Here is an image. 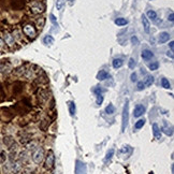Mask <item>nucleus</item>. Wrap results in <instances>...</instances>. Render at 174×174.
<instances>
[{
	"label": "nucleus",
	"mask_w": 174,
	"mask_h": 174,
	"mask_svg": "<svg viewBox=\"0 0 174 174\" xmlns=\"http://www.w3.org/2000/svg\"><path fill=\"white\" fill-rule=\"evenodd\" d=\"M129 121V101L126 100L124 105V110H123V118H121V131L124 132L128 126Z\"/></svg>",
	"instance_id": "f257e3e1"
},
{
	"label": "nucleus",
	"mask_w": 174,
	"mask_h": 174,
	"mask_svg": "<svg viewBox=\"0 0 174 174\" xmlns=\"http://www.w3.org/2000/svg\"><path fill=\"white\" fill-rule=\"evenodd\" d=\"M75 174H87V167L86 164L80 160H76L75 164Z\"/></svg>",
	"instance_id": "f03ea898"
},
{
	"label": "nucleus",
	"mask_w": 174,
	"mask_h": 174,
	"mask_svg": "<svg viewBox=\"0 0 174 174\" xmlns=\"http://www.w3.org/2000/svg\"><path fill=\"white\" fill-rule=\"evenodd\" d=\"M23 30H24V33H25L26 36L30 37V38H35V37H36V33H37L36 29H35V27L32 25H30V24L24 26V29H23Z\"/></svg>",
	"instance_id": "7ed1b4c3"
},
{
	"label": "nucleus",
	"mask_w": 174,
	"mask_h": 174,
	"mask_svg": "<svg viewBox=\"0 0 174 174\" xmlns=\"http://www.w3.org/2000/svg\"><path fill=\"white\" fill-rule=\"evenodd\" d=\"M54 164H55V156H54L53 152H50L47 157H46V161H45V168L46 169H53Z\"/></svg>",
	"instance_id": "20e7f679"
},
{
	"label": "nucleus",
	"mask_w": 174,
	"mask_h": 174,
	"mask_svg": "<svg viewBox=\"0 0 174 174\" xmlns=\"http://www.w3.org/2000/svg\"><path fill=\"white\" fill-rule=\"evenodd\" d=\"M43 149L42 148H38L35 152V154H33V156H32V159H33V161L36 162V164H40L41 161L43 160Z\"/></svg>",
	"instance_id": "39448f33"
},
{
	"label": "nucleus",
	"mask_w": 174,
	"mask_h": 174,
	"mask_svg": "<svg viewBox=\"0 0 174 174\" xmlns=\"http://www.w3.org/2000/svg\"><path fill=\"white\" fill-rule=\"evenodd\" d=\"M30 11H31L33 14H39V13H42L43 12V6L39 2H35L30 7Z\"/></svg>",
	"instance_id": "423d86ee"
},
{
	"label": "nucleus",
	"mask_w": 174,
	"mask_h": 174,
	"mask_svg": "<svg viewBox=\"0 0 174 174\" xmlns=\"http://www.w3.org/2000/svg\"><path fill=\"white\" fill-rule=\"evenodd\" d=\"M144 113H145V107H143L142 104H138V105L134 107L133 116H134V117H140V116H142Z\"/></svg>",
	"instance_id": "0eeeda50"
},
{
	"label": "nucleus",
	"mask_w": 174,
	"mask_h": 174,
	"mask_svg": "<svg viewBox=\"0 0 174 174\" xmlns=\"http://www.w3.org/2000/svg\"><path fill=\"white\" fill-rule=\"evenodd\" d=\"M11 7L14 10H19L24 7V1L23 0H11Z\"/></svg>",
	"instance_id": "6e6552de"
},
{
	"label": "nucleus",
	"mask_w": 174,
	"mask_h": 174,
	"mask_svg": "<svg viewBox=\"0 0 174 174\" xmlns=\"http://www.w3.org/2000/svg\"><path fill=\"white\" fill-rule=\"evenodd\" d=\"M3 39L9 46H13L15 44V40L13 38V36H11L10 33H8V32H6L3 35Z\"/></svg>",
	"instance_id": "1a4fd4ad"
},
{
	"label": "nucleus",
	"mask_w": 174,
	"mask_h": 174,
	"mask_svg": "<svg viewBox=\"0 0 174 174\" xmlns=\"http://www.w3.org/2000/svg\"><path fill=\"white\" fill-rule=\"evenodd\" d=\"M142 23H143V27H144V30H145V32H147V33H148L149 29H150V24H149L148 18L146 17L145 15H142Z\"/></svg>",
	"instance_id": "9d476101"
},
{
	"label": "nucleus",
	"mask_w": 174,
	"mask_h": 174,
	"mask_svg": "<svg viewBox=\"0 0 174 174\" xmlns=\"http://www.w3.org/2000/svg\"><path fill=\"white\" fill-rule=\"evenodd\" d=\"M153 133L156 139H158V140L161 139V132H160V129L157 124H153Z\"/></svg>",
	"instance_id": "9b49d317"
},
{
	"label": "nucleus",
	"mask_w": 174,
	"mask_h": 174,
	"mask_svg": "<svg viewBox=\"0 0 174 174\" xmlns=\"http://www.w3.org/2000/svg\"><path fill=\"white\" fill-rule=\"evenodd\" d=\"M169 39H170V35H169L168 32H161V33L159 35V42L160 43L167 42V41H169Z\"/></svg>",
	"instance_id": "f8f14e48"
},
{
	"label": "nucleus",
	"mask_w": 174,
	"mask_h": 174,
	"mask_svg": "<svg viewBox=\"0 0 174 174\" xmlns=\"http://www.w3.org/2000/svg\"><path fill=\"white\" fill-rule=\"evenodd\" d=\"M154 56L153 52H150V51L148 50H144L142 52V58L143 59H145V60H148V59H150L152 57Z\"/></svg>",
	"instance_id": "ddd939ff"
},
{
	"label": "nucleus",
	"mask_w": 174,
	"mask_h": 174,
	"mask_svg": "<svg viewBox=\"0 0 174 174\" xmlns=\"http://www.w3.org/2000/svg\"><path fill=\"white\" fill-rule=\"evenodd\" d=\"M123 64H124V61H123V59H121V58H115L113 60V67L115 68V69L121 68Z\"/></svg>",
	"instance_id": "4468645a"
},
{
	"label": "nucleus",
	"mask_w": 174,
	"mask_h": 174,
	"mask_svg": "<svg viewBox=\"0 0 174 174\" xmlns=\"http://www.w3.org/2000/svg\"><path fill=\"white\" fill-rule=\"evenodd\" d=\"M107 78V72L104 71V70H101L97 74V80H99V81H103V80H105Z\"/></svg>",
	"instance_id": "2eb2a0df"
},
{
	"label": "nucleus",
	"mask_w": 174,
	"mask_h": 174,
	"mask_svg": "<svg viewBox=\"0 0 174 174\" xmlns=\"http://www.w3.org/2000/svg\"><path fill=\"white\" fill-rule=\"evenodd\" d=\"M43 42L46 45H52V44H54V38L52 36H45L43 39Z\"/></svg>",
	"instance_id": "dca6fc26"
},
{
	"label": "nucleus",
	"mask_w": 174,
	"mask_h": 174,
	"mask_svg": "<svg viewBox=\"0 0 174 174\" xmlns=\"http://www.w3.org/2000/svg\"><path fill=\"white\" fill-rule=\"evenodd\" d=\"M115 24H116L117 26H125L128 24V21L125 19V18L119 17V18H116V19H115Z\"/></svg>",
	"instance_id": "f3484780"
},
{
	"label": "nucleus",
	"mask_w": 174,
	"mask_h": 174,
	"mask_svg": "<svg viewBox=\"0 0 174 174\" xmlns=\"http://www.w3.org/2000/svg\"><path fill=\"white\" fill-rule=\"evenodd\" d=\"M147 18L152 19V21H156L157 13L155 12V11H153V10H149L148 12H147Z\"/></svg>",
	"instance_id": "a211bd4d"
},
{
	"label": "nucleus",
	"mask_w": 174,
	"mask_h": 174,
	"mask_svg": "<svg viewBox=\"0 0 174 174\" xmlns=\"http://www.w3.org/2000/svg\"><path fill=\"white\" fill-rule=\"evenodd\" d=\"M69 112H70L71 116H74L75 115V103L72 102V101L69 102Z\"/></svg>",
	"instance_id": "6ab92c4d"
},
{
	"label": "nucleus",
	"mask_w": 174,
	"mask_h": 174,
	"mask_svg": "<svg viewBox=\"0 0 174 174\" xmlns=\"http://www.w3.org/2000/svg\"><path fill=\"white\" fill-rule=\"evenodd\" d=\"M144 124H145V119H139V121L135 123L134 128L137 129V130H139V129H141L143 126H144Z\"/></svg>",
	"instance_id": "aec40b11"
},
{
	"label": "nucleus",
	"mask_w": 174,
	"mask_h": 174,
	"mask_svg": "<svg viewBox=\"0 0 174 174\" xmlns=\"http://www.w3.org/2000/svg\"><path fill=\"white\" fill-rule=\"evenodd\" d=\"M64 1H66V0H56L57 10L62 11V9H64Z\"/></svg>",
	"instance_id": "412c9836"
},
{
	"label": "nucleus",
	"mask_w": 174,
	"mask_h": 174,
	"mask_svg": "<svg viewBox=\"0 0 174 174\" xmlns=\"http://www.w3.org/2000/svg\"><path fill=\"white\" fill-rule=\"evenodd\" d=\"M154 83V78L150 76V75H147L145 78V82H144V85L146 86H152V84Z\"/></svg>",
	"instance_id": "4be33fe9"
},
{
	"label": "nucleus",
	"mask_w": 174,
	"mask_h": 174,
	"mask_svg": "<svg viewBox=\"0 0 174 174\" xmlns=\"http://www.w3.org/2000/svg\"><path fill=\"white\" fill-rule=\"evenodd\" d=\"M114 112H115V107H114L113 104H109V105L105 107V113H107V114H110V115H112Z\"/></svg>",
	"instance_id": "5701e85b"
},
{
	"label": "nucleus",
	"mask_w": 174,
	"mask_h": 174,
	"mask_svg": "<svg viewBox=\"0 0 174 174\" xmlns=\"http://www.w3.org/2000/svg\"><path fill=\"white\" fill-rule=\"evenodd\" d=\"M162 131L164 132V133H166V134L167 135H172L173 134V131H172V128H169V127H168L167 125H164V127H162Z\"/></svg>",
	"instance_id": "b1692460"
},
{
	"label": "nucleus",
	"mask_w": 174,
	"mask_h": 174,
	"mask_svg": "<svg viewBox=\"0 0 174 174\" xmlns=\"http://www.w3.org/2000/svg\"><path fill=\"white\" fill-rule=\"evenodd\" d=\"M23 84L19 82H16L15 83V85H14V92L15 94H18V92H21V89H23Z\"/></svg>",
	"instance_id": "393cba45"
},
{
	"label": "nucleus",
	"mask_w": 174,
	"mask_h": 174,
	"mask_svg": "<svg viewBox=\"0 0 174 174\" xmlns=\"http://www.w3.org/2000/svg\"><path fill=\"white\" fill-rule=\"evenodd\" d=\"M113 155H114V149H113V148H111L110 150L107 152V156H105V159H104V161H105V162H107V161H110L111 158L113 157Z\"/></svg>",
	"instance_id": "a878e982"
},
{
	"label": "nucleus",
	"mask_w": 174,
	"mask_h": 174,
	"mask_svg": "<svg viewBox=\"0 0 174 174\" xmlns=\"http://www.w3.org/2000/svg\"><path fill=\"white\" fill-rule=\"evenodd\" d=\"M161 85L164 88H170V83H169V81H168L167 78H162L161 80Z\"/></svg>",
	"instance_id": "bb28decb"
},
{
	"label": "nucleus",
	"mask_w": 174,
	"mask_h": 174,
	"mask_svg": "<svg viewBox=\"0 0 174 174\" xmlns=\"http://www.w3.org/2000/svg\"><path fill=\"white\" fill-rule=\"evenodd\" d=\"M158 67H159V64L157 62V61H155V62H152V64H149L148 68L152 70V71H154V70H157L158 69Z\"/></svg>",
	"instance_id": "cd10ccee"
},
{
	"label": "nucleus",
	"mask_w": 174,
	"mask_h": 174,
	"mask_svg": "<svg viewBox=\"0 0 174 174\" xmlns=\"http://www.w3.org/2000/svg\"><path fill=\"white\" fill-rule=\"evenodd\" d=\"M132 152V148L130 147V146H124L123 148L121 149V153H125V154H127V153H131Z\"/></svg>",
	"instance_id": "c85d7f7f"
},
{
	"label": "nucleus",
	"mask_w": 174,
	"mask_h": 174,
	"mask_svg": "<svg viewBox=\"0 0 174 174\" xmlns=\"http://www.w3.org/2000/svg\"><path fill=\"white\" fill-rule=\"evenodd\" d=\"M128 66L130 69H134V67L137 66V62H135V60L133 59V58H130V59H129Z\"/></svg>",
	"instance_id": "c756f323"
},
{
	"label": "nucleus",
	"mask_w": 174,
	"mask_h": 174,
	"mask_svg": "<svg viewBox=\"0 0 174 174\" xmlns=\"http://www.w3.org/2000/svg\"><path fill=\"white\" fill-rule=\"evenodd\" d=\"M102 102H103L102 95H97V104H98V105H100V104H101Z\"/></svg>",
	"instance_id": "7c9ffc66"
},
{
	"label": "nucleus",
	"mask_w": 174,
	"mask_h": 174,
	"mask_svg": "<svg viewBox=\"0 0 174 174\" xmlns=\"http://www.w3.org/2000/svg\"><path fill=\"white\" fill-rule=\"evenodd\" d=\"M50 18H51V21L53 23L54 25H57V26H58V24H57V21H56V17L54 16V14H51V15H50Z\"/></svg>",
	"instance_id": "2f4dec72"
},
{
	"label": "nucleus",
	"mask_w": 174,
	"mask_h": 174,
	"mask_svg": "<svg viewBox=\"0 0 174 174\" xmlns=\"http://www.w3.org/2000/svg\"><path fill=\"white\" fill-rule=\"evenodd\" d=\"M144 83L143 82H139L138 83V90H143L144 89Z\"/></svg>",
	"instance_id": "473e14b6"
},
{
	"label": "nucleus",
	"mask_w": 174,
	"mask_h": 174,
	"mask_svg": "<svg viewBox=\"0 0 174 174\" xmlns=\"http://www.w3.org/2000/svg\"><path fill=\"white\" fill-rule=\"evenodd\" d=\"M94 92H95L96 95H101V94H102V89L99 88V87H96V88L94 89Z\"/></svg>",
	"instance_id": "72a5a7b5"
},
{
	"label": "nucleus",
	"mask_w": 174,
	"mask_h": 174,
	"mask_svg": "<svg viewBox=\"0 0 174 174\" xmlns=\"http://www.w3.org/2000/svg\"><path fill=\"white\" fill-rule=\"evenodd\" d=\"M131 81L132 82H135V81H137V74H135V73H132L131 74Z\"/></svg>",
	"instance_id": "f704fd0d"
},
{
	"label": "nucleus",
	"mask_w": 174,
	"mask_h": 174,
	"mask_svg": "<svg viewBox=\"0 0 174 174\" xmlns=\"http://www.w3.org/2000/svg\"><path fill=\"white\" fill-rule=\"evenodd\" d=\"M170 21H174V18H173V13H171L170 15H169V18H168Z\"/></svg>",
	"instance_id": "c9c22d12"
},
{
	"label": "nucleus",
	"mask_w": 174,
	"mask_h": 174,
	"mask_svg": "<svg viewBox=\"0 0 174 174\" xmlns=\"http://www.w3.org/2000/svg\"><path fill=\"white\" fill-rule=\"evenodd\" d=\"M3 45H4V42L2 41V39L0 38V49H2V47H3Z\"/></svg>",
	"instance_id": "e433bc0d"
},
{
	"label": "nucleus",
	"mask_w": 174,
	"mask_h": 174,
	"mask_svg": "<svg viewBox=\"0 0 174 174\" xmlns=\"http://www.w3.org/2000/svg\"><path fill=\"white\" fill-rule=\"evenodd\" d=\"M131 41H132V43H138V39H137V38H135V37H133V38H132L131 39Z\"/></svg>",
	"instance_id": "4c0bfd02"
},
{
	"label": "nucleus",
	"mask_w": 174,
	"mask_h": 174,
	"mask_svg": "<svg viewBox=\"0 0 174 174\" xmlns=\"http://www.w3.org/2000/svg\"><path fill=\"white\" fill-rule=\"evenodd\" d=\"M169 45H170V49H171V50H173V47H174V42H173V41H171Z\"/></svg>",
	"instance_id": "58836bf2"
},
{
	"label": "nucleus",
	"mask_w": 174,
	"mask_h": 174,
	"mask_svg": "<svg viewBox=\"0 0 174 174\" xmlns=\"http://www.w3.org/2000/svg\"><path fill=\"white\" fill-rule=\"evenodd\" d=\"M167 55H168V56H170L171 58H173V54H172V52H168Z\"/></svg>",
	"instance_id": "ea45409f"
},
{
	"label": "nucleus",
	"mask_w": 174,
	"mask_h": 174,
	"mask_svg": "<svg viewBox=\"0 0 174 174\" xmlns=\"http://www.w3.org/2000/svg\"><path fill=\"white\" fill-rule=\"evenodd\" d=\"M69 1H72V0H69Z\"/></svg>",
	"instance_id": "a19ab883"
}]
</instances>
